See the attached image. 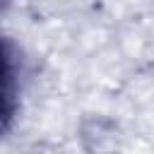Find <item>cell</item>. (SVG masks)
I'll return each mask as SVG.
<instances>
[{
	"label": "cell",
	"mask_w": 154,
	"mask_h": 154,
	"mask_svg": "<svg viewBox=\"0 0 154 154\" xmlns=\"http://www.w3.org/2000/svg\"><path fill=\"white\" fill-rule=\"evenodd\" d=\"M77 144L82 154H120L123 128L113 116L84 113L77 123Z\"/></svg>",
	"instance_id": "obj_1"
}]
</instances>
